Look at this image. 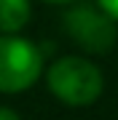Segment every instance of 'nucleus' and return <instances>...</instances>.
Instances as JSON below:
<instances>
[{
  "label": "nucleus",
  "instance_id": "7ed1b4c3",
  "mask_svg": "<svg viewBox=\"0 0 118 120\" xmlns=\"http://www.w3.org/2000/svg\"><path fill=\"white\" fill-rule=\"evenodd\" d=\"M65 30L73 40L91 53H105L115 43V19H110L102 8L94 5H75L62 19Z\"/></svg>",
  "mask_w": 118,
  "mask_h": 120
},
{
  "label": "nucleus",
  "instance_id": "f257e3e1",
  "mask_svg": "<svg viewBox=\"0 0 118 120\" xmlns=\"http://www.w3.org/2000/svg\"><path fill=\"white\" fill-rule=\"evenodd\" d=\"M48 91L67 107H89L102 96V72L83 56H62L48 67Z\"/></svg>",
  "mask_w": 118,
  "mask_h": 120
},
{
  "label": "nucleus",
  "instance_id": "20e7f679",
  "mask_svg": "<svg viewBox=\"0 0 118 120\" xmlns=\"http://www.w3.org/2000/svg\"><path fill=\"white\" fill-rule=\"evenodd\" d=\"M30 0H0V32H19L30 22Z\"/></svg>",
  "mask_w": 118,
  "mask_h": 120
},
{
  "label": "nucleus",
  "instance_id": "423d86ee",
  "mask_svg": "<svg viewBox=\"0 0 118 120\" xmlns=\"http://www.w3.org/2000/svg\"><path fill=\"white\" fill-rule=\"evenodd\" d=\"M0 120H22L11 107H0Z\"/></svg>",
  "mask_w": 118,
  "mask_h": 120
},
{
  "label": "nucleus",
  "instance_id": "f03ea898",
  "mask_svg": "<svg viewBox=\"0 0 118 120\" xmlns=\"http://www.w3.org/2000/svg\"><path fill=\"white\" fill-rule=\"evenodd\" d=\"M43 75V53L16 32L0 35V94H22Z\"/></svg>",
  "mask_w": 118,
  "mask_h": 120
},
{
  "label": "nucleus",
  "instance_id": "0eeeda50",
  "mask_svg": "<svg viewBox=\"0 0 118 120\" xmlns=\"http://www.w3.org/2000/svg\"><path fill=\"white\" fill-rule=\"evenodd\" d=\"M43 3H54V5H65V3H73V0H43Z\"/></svg>",
  "mask_w": 118,
  "mask_h": 120
},
{
  "label": "nucleus",
  "instance_id": "39448f33",
  "mask_svg": "<svg viewBox=\"0 0 118 120\" xmlns=\"http://www.w3.org/2000/svg\"><path fill=\"white\" fill-rule=\"evenodd\" d=\"M97 3H99V8L105 11L110 19H115V22H118V0H97Z\"/></svg>",
  "mask_w": 118,
  "mask_h": 120
}]
</instances>
